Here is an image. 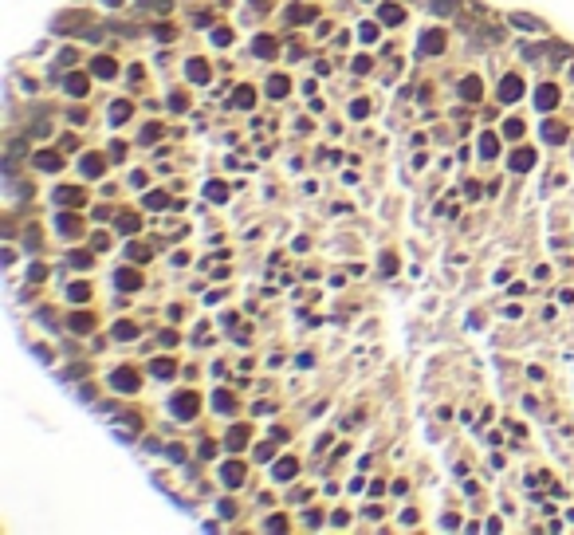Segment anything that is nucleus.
<instances>
[{
	"label": "nucleus",
	"mask_w": 574,
	"mask_h": 535,
	"mask_svg": "<svg viewBox=\"0 0 574 535\" xmlns=\"http://www.w3.org/2000/svg\"><path fill=\"white\" fill-rule=\"evenodd\" d=\"M103 158H99V154H87V158H83V173H87V177H103Z\"/></svg>",
	"instance_id": "obj_1"
},
{
	"label": "nucleus",
	"mask_w": 574,
	"mask_h": 535,
	"mask_svg": "<svg viewBox=\"0 0 574 535\" xmlns=\"http://www.w3.org/2000/svg\"><path fill=\"white\" fill-rule=\"evenodd\" d=\"M519 95H523V83H519L516 75H511V79H503V83H500V99H519Z\"/></svg>",
	"instance_id": "obj_2"
},
{
	"label": "nucleus",
	"mask_w": 574,
	"mask_h": 535,
	"mask_svg": "<svg viewBox=\"0 0 574 535\" xmlns=\"http://www.w3.org/2000/svg\"><path fill=\"white\" fill-rule=\"evenodd\" d=\"M114 386L122 390V394H130V390H138V374H130V370H118V374H114Z\"/></svg>",
	"instance_id": "obj_3"
},
{
	"label": "nucleus",
	"mask_w": 574,
	"mask_h": 535,
	"mask_svg": "<svg viewBox=\"0 0 574 535\" xmlns=\"http://www.w3.org/2000/svg\"><path fill=\"white\" fill-rule=\"evenodd\" d=\"M36 165H40V169H59L63 158H59V154H36Z\"/></svg>",
	"instance_id": "obj_4"
},
{
	"label": "nucleus",
	"mask_w": 574,
	"mask_h": 535,
	"mask_svg": "<svg viewBox=\"0 0 574 535\" xmlns=\"http://www.w3.org/2000/svg\"><path fill=\"white\" fill-rule=\"evenodd\" d=\"M95 75H99V79H114V60H95Z\"/></svg>",
	"instance_id": "obj_5"
},
{
	"label": "nucleus",
	"mask_w": 574,
	"mask_h": 535,
	"mask_svg": "<svg viewBox=\"0 0 574 535\" xmlns=\"http://www.w3.org/2000/svg\"><path fill=\"white\" fill-rule=\"evenodd\" d=\"M173 409L177 413H193V409H197V398H193V394H181V398L173 401Z\"/></svg>",
	"instance_id": "obj_6"
},
{
	"label": "nucleus",
	"mask_w": 574,
	"mask_h": 535,
	"mask_svg": "<svg viewBox=\"0 0 574 535\" xmlns=\"http://www.w3.org/2000/svg\"><path fill=\"white\" fill-rule=\"evenodd\" d=\"M55 201H59V205H79V201H83V193H79V189H59Z\"/></svg>",
	"instance_id": "obj_7"
},
{
	"label": "nucleus",
	"mask_w": 574,
	"mask_h": 535,
	"mask_svg": "<svg viewBox=\"0 0 574 535\" xmlns=\"http://www.w3.org/2000/svg\"><path fill=\"white\" fill-rule=\"evenodd\" d=\"M205 71H208V67H205L201 60H193V63H189V79H193V83H205V79H208Z\"/></svg>",
	"instance_id": "obj_8"
},
{
	"label": "nucleus",
	"mask_w": 574,
	"mask_h": 535,
	"mask_svg": "<svg viewBox=\"0 0 574 535\" xmlns=\"http://www.w3.org/2000/svg\"><path fill=\"white\" fill-rule=\"evenodd\" d=\"M555 99H559V91H555V87H539V103H543V110H551Z\"/></svg>",
	"instance_id": "obj_9"
},
{
	"label": "nucleus",
	"mask_w": 574,
	"mask_h": 535,
	"mask_svg": "<svg viewBox=\"0 0 574 535\" xmlns=\"http://www.w3.org/2000/svg\"><path fill=\"white\" fill-rule=\"evenodd\" d=\"M535 162V154H531V150H519V154H511V165H516V169H527V165Z\"/></svg>",
	"instance_id": "obj_10"
},
{
	"label": "nucleus",
	"mask_w": 574,
	"mask_h": 535,
	"mask_svg": "<svg viewBox=\"0 0 574 535\" xmlns=\"http://www.w3.org/2000/svg\"><path fill=\"white\" fill-rule=\"evenodd\" d=\"M67 91H71V95H83V91H87V79H83V75H71V79H67Z\"/></svg>",
	"instance_id": "obj_11"
},
{
	"label": "nucleus",
	"mask_w": 574,
	"mask_h": 535,
	"mask_svg": "<svg viewBox=\"0 0 574 535\" xmlns=\"http://www.w3.org/2000/svg\"><path fill=\"white\" fill-rule=\"evenodd\" d=\"M382 20H385V24H398V20H401V8H398V4H385V8H382Z\"/></svg>",
	"instance_id": "obj_12"
},
{
	"label": "nucleus",
	"mask_w": 574,
	"mask_h": 535,
	"mask_svg": "<svg viewBox=\"0 0 574 535\" xmlns=\"http://www.w3.org/2000/svg\"><path fill=\"white\" fill-rule=\"evenodd\" d=\"M276 476H280V480L295 476V461H280V464H276Z\"/></svg>",
	"instance_id": "obj_13"
},
{
	"label": "nucleus",
	"mask_w": 574,
	"mask_h": 535,
	"mask_svg": "<svg viewBox=\"0 0 574 535\" xmlns=\"http://www.w3.org/2000/svg\"><path fill=\"white\" fill-rule=\"evenodd\" d=\"M256 51H260V55H276V40H256Z\"/></svg>",
	"instance_id": "obj_14"
},
{
	"label": "nucleus",
	"mask_w": 574,
	"mask_h": 535,
	"mask_svg": "<svg viewBox=\"0 0 574 535\" xmlns=\"http://www.w3.org/2000/svg\"><path fill=\"white\" fill-rule=\"evenodd\" d=\"M437 47H444V36L429 32V36H425V51H437Z\"/></svg>",
	"instance_id": "obj_15"
},
{
	"label": "nucleus",
	"mask_w": 574,
	"mask_h": 535,
	"mask_svg": "<svg viewBox=\"0 0 574 535\" xmlns=\"http://www.w3.org/2000/svg\"><path fill=\"white\" fill-rule=\"evenodd\" d=\"M90 323H95L90 315H75V319H71V331H90Z\"/></svg>",
	"instance_id": "obj_16"
},
{
	"label": "nucleus",
	"mask_w": 574,
	"mask_h": 535,
	"mask_svg": "<svg viewBox=\"0 0 574 535\" xmlns=\"http://www.w3.org/2000/svg\"><path fill=\"white\" fill-rule=\"evenodd\" d=\"M433 8L441 16H452V8H457V0H433Z\"/></svg>",
	"instance_id": "obj_17"
},
{
	"label": "nucleus",
	"mask_w": 574,
	"mask_h": 535,
	"mask_svg": "<svg viewBox=\"0 0 574 535\" xmlns=\"http://www.w3.org/2000/svg\"><path fill=\"white\" fill-rule=\"evenodd\" d=\"M118 283L122 287H138V272H118Z\"/></svg>",
	"instance_id": "obj_18"
},
{
	"label": "nucleus",
	"mask_w": 574,
	"mask_h": 535,
	"mask_svg": "<svg viewBox=\"0 0 574 535\" xmlns=\"http://www.w3.org/2000/svg\"><path fill=\"white\" fill-rule=\"evenodd\" d=\"M547 138H551V142H562V126H559V122H547Z\"/></svg>",
	"instance_id": "obj_19"
},
{
	"label": "nucleus",
	"mask_w": 574,
	"mask_h": 535,
	"mask_svg": "<svg viewBox=\"0 0 574 535\" xmlns=\"http://www.w3.org/2000/svg\"><path fill=\"white\" fill-rule=\"evenodd\" d=\"M224 480H228V488H236V480H240V464H228V468H224Z\"/></svg>",
	"instance_id": "obj_20"
},
{
	"label": "nucleus",
	"mask_w": 574,
	"mask_h": 535,
	"mask_svg": "<svg viewBox=\"0 0 574 535\" xmlns=\"http://www.w3.org/2000/svg\"><path fill=\"white\" fill-rule=\"evenodd\" d=\"M232 103H236V106H252V91H248V87H240Z\"/></svg>",
	"instance_id": "obj_21"
},
{
	"label": "nucleus",
	"mask_w": 574,
	"mask_h": 535,
	"mask_svg": "<svg viewBox=\"0 0 574 535\" xmlns=\"http://www.w3.org/2000/svg\"><path fill=\"white\" fill-rule=\"evenodd\" d=\"M90 295V291H87V287H83V283H75V287H71V299H75V303H83V299H87Z\"/></svg>",
	"instance_id": "obj_22"
},
{
	"label": "nucleus",
	"mask_w": 574,
	"mask_h": 535,
	"mask_svg": "<svg viewBox=\"0 0 574 535\" xmlns=\"http://www.w3.org/2000/svg\"><path fill=\"white\" fill-rule=\"evenodd\" d=\"M460 91H464L468 99H476V95H480V83H476V79H468V83H464V87H460Z\"/></svg>",
	"instance_id": "obj_23"
},
{
	"label": "nucleus",
	"mask_w": 574,
	"mask_h": 535,
	"mask_svg": "<svg viewBox=\"0 0 574 535\" xmlns=\"http://www.w3.org/2000/svg\"><path fill=\"white\" fill-rule=\"evenodd\" d=\"M126 114H130V103H114V122H122Z\"/></svg>",
	"instance_id": "obj_24"
},
{
	"label": "nucleus",
	"mask_w": 574,
	"mask_h": 535,
	"mask_svg": "<svg viewBox=\"0 0 574 535\" xmlns=\"http://www.w3.org/2000/svg\"><path fill=\"white\" fill-rule=\"evenodd\" d=\"M146 205H149V209H162V205H165V197H162V193H149V197H146Z\"/></svg>",
	"instance_id": "obj_25"
},
{
	"label": "nucleus",
	"mask_w": 574,
	"mask_h": 535,
	"mask_svg": "<svg viewBox=\"0 0 574 535\" xmlns=\"http://www.w3.org/2000/svg\"><path fill=\"white\" fill-rule=\"evenodd\" d=\"M213 40H217V44H228V40H232V32H228V28H217V36H213Z\"/></svg>",
	"instance_id": "obj_26"
},
{
	"label": "nucleus",
	"mask_w": 574,
	"mask_h": 535,
	"mask_svg": "<svg viewBox=\"0 0 574 535\" xmlns=\"http://www.w3.org/2000/svg\"><path fill=\"white\" fill-rule=\"evenodd\" d=\"M287 91V79H271V95H283Z\"/></svg>",
	"instance_id": "obj_27"
},
{
	"label": "nucleus",
	"mask_w": 574,
	"mask_h": 535,
	"mask_svg": "<svg viewBox=\"0 0 574 535\" xmlns=\"http://www.w3.org/2000/svg\"><path fill=\"white\" fill-rule=\"evenodd\" d=\"M154 374H162V378H165V374H173V366H169V362H154Z\"/></svg>",
	"instance_id": "obj_28"
}]
</instances>
